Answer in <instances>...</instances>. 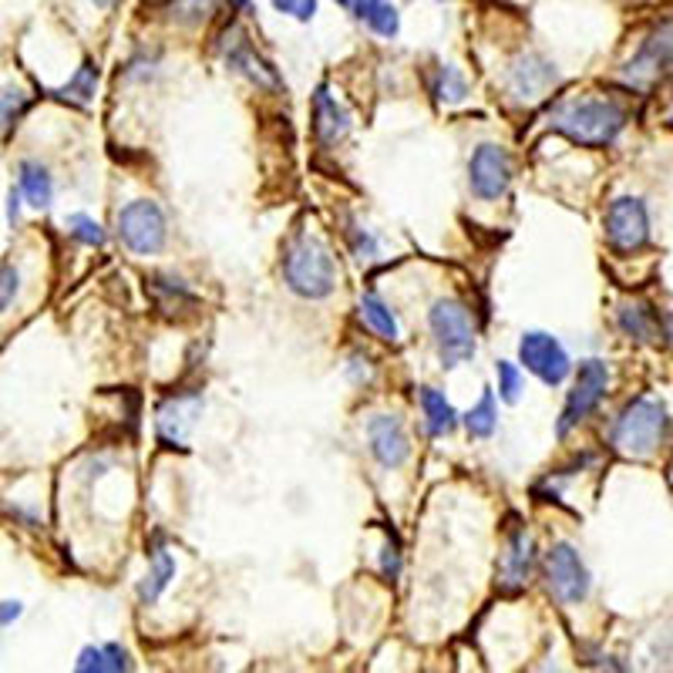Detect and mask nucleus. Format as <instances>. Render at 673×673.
I'll return each mask as SVG.
<instances>
[{
    "mask_svg": "<svg viewBox=\"0 0 673 673\" xmlns=\"http://www.w3.org/2000/svg\"><path fill=\"white\" fill-rule=\"evenodd\" d=\"M253 0H229V11H250Z\"/></svg>",
    "mask_w": 673,
    "mask_h": 673,
    "instance_id": "nucleus-40",
    "label": "nucleus"
},
{
    "mask_svg": "<svg viewBox=\"0 0 673 673\" xmlns=\"http://www.w3.org/2000/svg\"><path fill=\"white\" fill-rule=\"evenodd\" d=\"M532 566H536V545H532V536L526 529H516L508 536V549L502 556V566H498V582L505 592H519L526 589L529 576H532Z\"/></svg>",
    "mask_w": 673,
    "mask_h": 673,
    "instance_id": "nucleus-17",
    "label": "nucleus"
},
{
    "mask_svg": "<svg viewBox=\"0 0 673 673\" xmlns=\"http://www.w3.org/2000/svg\"><path fill=\"white\" fill-rule=\"evenodd\" d=\"M361 316H364V324L381 337V340H398L401 334H398V321H394V313H390V307L381 300V297H374V293H364L361 297Z\"/></svg>",
    "mask_w": 673,
    "mask_h": 673,
    "instance_id": "nucleus-26",
    "label": "nucleus"
},
{
    "mask_svg": "<svg viewBox=\"0 0 673 673\" xmlns=\"http://www.w3.org/2000/svg\"><path fill=\"white\" fill-rule=\"evenodd\" d=\"M545 586L560 603H582L589 597V569L569 542H556L545 552Z\"/></svg>",
    "mask_w": 673,
    "mask_h": 673,
    "instance_id": "nucleus-7",
    "label": "nucleus"
},
{
    "mask_svg": "<svg viewBox=\"0 0 673 673\" xmlns=\"http://www.w3.org/2000/svg\"><path fill=\"white\" fill-rule=\"evenodd\" d=\"M172 579H176V560L169 556V549L155 539V545H152V566H148L145 579L139 582V600H142V606H152L158 597H163L166 586H169Z\"/></svg>",
    "mask_w": 673,
    "mask_h": 673,
    "instance_id": "nucleus-18",
    "label": "nucleus"
},
{
    "mask_svg": "<svg viewBox=\"0 0 673 673\" xmlns=\"http://www.w3.org/2000/svg\"><path fill=\"white\" fill-rule=\"evenodd\" d=\"M21 616V603H4V626H11V620H17Z\"/></svg>",
    "mask_w": 673,
    "mask_h": 673,
    "instance_id": "nucleus-38",
    "label": "nucleus"
},
{
    "mask_svg": "<svg viewBox=\"0 0 673 673\" xmlns=\"http://www.w3.org/2000/svg\"><path fill=\"white\" fill-rule=\"evenodd\" d=\"M284 280L303 300H324L337 287V263L327 243L310 232H297L284 247Z\"/></svg>",
    "mask_w": 673,
    "mask_h": 673,
    "instance_id": "nucleus-2",
    "label": "nucleus"
},
{
    "mask_svg": "<svg viewBox=\"0 0 673 673\" xmlns=\"http://www.w3.org/2000/svg\"><path fill=\"white\" fill-rule=\"evenodd\" d=\"M27 108V95L21 88H4V132H11V125H17L21 111Z\"/></svg>",
    "mask_w": 673,
    "mask_h": 673,
    "instance_id": "nucleus-32",
    "label": "nucleus"
},
{
    "mask_svg": "<svg viewBox=\"0 0 673 673\" xmlns=\"http://www.w3.org/2000/svg\"><path fill=\"white\" fill-rule=\"evenodd\" d=\"M95 85H98V64H95L92 58H85V61H82V68L74 71L71 82H68L64 88L51 92V95H55L58 101H68V105L85 108V105L95 98Z\"/></svg>",
    "mask_w": 673,
    "mask_h": 673,
    "instance_id": "nucleus-25",
    "label": "nucleus"
},
{
    "mask_svg": "<svg viewBox=\"0 0 673 673\" xmlns=\"http://www.w3.org/2000/svg\"><path fill=\"white\" fill-rule=\"evenodd\" d=\"M77 673H122V670H132L129 663V653L118 647V644H105V647H85L82 657L74 663Z\"/></svg>",
    "mask_w": 673,
    "mask_h": 673,
    "instance_id": "nucleus-21",
    "label": "nucleus"
},
{
    "mask_svg": "<svg viewBox=\"0 0 673 673\" xmlns=\"http://www.w3.org/2000/svg\"><path fill=\"white\" fill-rule=\"evenodd\" d=\"M337 4H344V8H350V4H353V0H337Z\"/></svg>",
    "mask_w": 673,
    "mask_h": 673,
    "instance_id": "nucleus-42",
    "label": "nucleus"
},
{
    "mask_svg": "<svg viewBox=\"0 0 673 673\" xmlns=\"http://www.w3.org/2000/svg\"><path fill=\"white\" fill-rule=\"evenodd\" d=\"M68 229H71L74 240H82V243H88V247H105V229H101L92 216H85V213L68 216Z\"/></svg>",
    "mask_w": 673,
    "mask_h": 673,
    "instance_id": "nucleus-30",
    "label": "nucleus"
},
{
    "mask_svg": "<svg viewBox=\"0 0 673 673\" xmlns=\"http://www.w3.org/2000/svg\"><path fill=\"white\" fill-rule=\"evenodd\" d=\"M670 428L666 408L653 398H633L613 421L610 445L623 458H647L663 442V431Z\"/></svg>",
    "mask_w": 673,
    "mask_h": 673,
    "instance_id": "nucleus-3",
    "label": "nucleus"
},
{
    "mask_svg": "<svg viewBox=\"0 0 673 673\" xmlns=\"http://www.w3.org/2000/svg\"><path fill=\"white\" fill-rule=\"evenodd\" d=\"M368 442L381 468H401L411 455L408 431L401 418H394V414H377L368 421Z\"/></svg>",
    "mask_w": 673,
    "mask_h": 673,
    "instance_id": "nucleus-14",
    "label": "nucleus"
},
{
    "mask_svg": "<svg viewBox=\"0 0 673 673\" xmlns=\"http://www.w3.org/2000/svg\"><path fill=\"white\" fill-rule=\"evenodd\" d=\"M666 68H673V27L653 34L650 41L640 48V55L623 68V74H626L629 85L650 88V85L660 82V74H663Z\"/></svg>",
    "mask_w": 673,
    "mask_h": 673,
    "instance_id": "nucleus-13",
    "label": "nucleus"
},
{
    "mask_svg": "<svg viewBox=\"0 0 673 673\" xmlns=\"http://www.w3.org/2000/svg\"><path fill=\"white\" fill-rule=\"evenodd\" d=\"M223 55H226V64L236 71V74H243V77H250V82L256 85V88H263V92H280L284 88V82H280V74H276V68L266 61V58H260L256 51H253V45H250V37H247V31L240 27V24H229L226 27V37H223Z\"/></svg>",
    "mask_w": 673,
    "mask_h": 673,
    "instance_id": "nucleus-10",
    "label": "nucleus"
},
{
    "mask_svg": "<svg viewBox=\"0 0 673 673\" xmlns=\"http://www.w3.org/2000/svg\"><path fill=\"white\" fill-rule=\"evenodd\" d=\"M552 132L566 135L573 145L582 148H606L616 142V135L626 125V111L616 101H600V98H582V101H566L552 111Z\"/></svg>",
    "mask_w": 673,
    "mask_h": 673,
    "instance_id": "nucleus-1",
    "label": "nucleus"
},
{
    "mask_svg": "<svg viewBox=\"0 0 673 673\" xmlns=\"http://www.w3.org/2000/svg\"><path fill=\"white\" fill-rule=\"evenodd\" d=\"M350 132V111L331 95L327 85L313 92V135L321 142V148H334L344 142Z\"/></svg>",
    "mask_w": 673,
    "mask_h": 673,
    "instance_id": "nucleus-16",
    "label": "nucleus"
},
{
    "mask_svg": "<svg viewBox=\"0 0 673 673\" xmlns=\"http://www.w3.org/2000/svg\"><path fill=\"white\" fill-rule=\"evenodd\" d=\"M148 4H166V0H148Z\"/></svg>",
    "mask_w": 673,
    "mask_h": 673,
    "instance_id": "nucleus-43",
    "label": "nucleus"
},
{
    "mask_svg": "<svg viewBox=\"0 0 673 673\" xmlns=\"http://www.w3.org/2000/svg\"><path fill=\"white\" fill-rule=\"evenodd\" d=\"M347 236H350V247H353V253H358L361 260H368V256H374V253H377V240H374L371 232H364L358 223H350Z\"/></svg>",
    "mask_w": 673,
    "mask_h": 673,
    "instance_id": "nucleus-34",
    "label": "nucleus"
},
{
    "mask_svg": "<svg viewBox=\"0 0 673 673\" xmlns=\"http://www.w3.org/2000/svg\"><path fill=\"white\" fill-rule=\"evenodd\" d=\"M519 361L526 364V371H532L549 387H560L569 377V371H573V361H569L566 347L552 334H542V331L522 334V340H519Z\"/></svg>",
    "mask_w": 673,
    "mask_h": 673,
    "instance_id": "nucleus-9",
    "label": "nucleus"
},
{
    "mask_svg": "<svg viewBox=\"0 0 673 673\" xmlns=\"http://www.w3.org/2000/svg\"><path fill=\"white\" fill-rule=\"evenodd\" d=\"M353 14H358V21H364L381 37H398V31H401L398 8H390L387 0H353Z\"/></svg>",
    "mask_w": 673,
    "mask_h": 673,
    "instance_id": "nucleus-23",
    "label": "nucleus"
},
{
    "mask_svg": "<svg viewBox=\"0 0 673 673\" xmlns=\"http://www.w3.org/2000/svg\"><path fill=\"white\" fill-rule=\"evenodd\" d=\"M495 424H498V408H495V394L485 387V394H482V401L474 405L468 414H465V428H468V434L471 438H492V431H495Z\"/></svg>",
    "mask_w": 673,
    "mask_h": 673,
    "instance_id": "nucleus-27",
    "label": "nucleus"
},
{
    "mask_svg": "<svg viewBox=\"0 0 673 673\" xmlns=\"http://www.w3.org/2000/svg\"><path fill=\"white\" fill-rule=\"evenodd\" d=\"M620 331L623 334H629V337H637V340H657V331H660V324H663V316L653 310V307H647V303H626V307H620Z\"/></svg>",
    "mask_w": 673,
    "mask_h": 673,
    "instance_id": "nucleus-22",
    "label": "nucleus"
},
{
    "mask_svg": "<svg viewBox=\"0 0 673 673\" xmlns=\"http://www.w3.org/2000/svg\"><path fill=\"white\" fill-rule=\"evenodd\" d=\"M428 324H431V337H434V347H438V358L445 368H458L474 358V327H471L468 307L461 300H452V297L434 300L428 310Z\"/></svg>",
    "mask_w": 673,
    "mask_h": 673,
    "instance_id": "nucleus-4",
    "label": "nucleus"
},
{
    "mask_svg": "<svg viewBox=\"0 0 673 673\" xmlns=\"http://www.w3.org/2000/svg\"><path fill=\"white\" fill-rule=\"evenodd\" d=\"M421 408H424V421H428V434L431 438H445L458 428V414L448 405V398L434 387H421Z\"/></svg>",
    "mask_w": 673,
    "mask_h": 673,
    "instance_id": "nucleus-20",
    "label": "nucleus"
},
{
    "mask_svg": "<svg viewBox=\"0 0 673 673\" xmlns=\"http://www.w3.org/2000/svg\"><path fill=\"white\" fill-rule=\"evenodd\" d=\"M606 240L616 253H637L650 240V216L637 195H620L606 209Z\"/></svg>",
    "mask_w": 673,
    "mask_h": 673,
    "instance_id": "nucleus-8",
    "label": "nucleus"
},
{
    "mask_svg": "<svg viewBox=\"0 0 673 673\" xmlns=\"http://www.w3.org/2000/svg\"><path fill=\"white\" fill-rule=\"evenodd\" d=\"M495 374H498V394H502V401H505V405H516L519 394H522V374H519V368L508 364V361H498V364H495Z\"/></svg>",
    "mask_w": 673,
    "mask_h": 673,
    "instance_id": "nucleus-31",
    "label": "nucleus"
},
{
    "mask_svg": "<svg viewBox=\"0 0 673 673\" xmlns=\"http://www.w3.org/2000/svg\"><path fill=\"white\" fill-rule=\"evenodd\" d=\"M166 236H169L166 213L152 200H135L118 213V240L139 256H152L163 250Z\"/></svg>",
    "mask_w": 673,
    "mask_h": 673,
    "instance_id": "nucleus-5",
    "label": "nucleus"
},
{
    "mask_svg": "<svg viewBox=\"0 0 673 673\" xmlns=\"http://www.w3.org/2000/svg\"><path fill=\"white\" fill-rule=\"evenodd\" d=\"M606 387H610V368L603 361H582L579 364L573 390H569V398L563 405V418L556 424L560 438H566L579 421H586L592 411L600 408V401L606 398Z\"/></svg>",
    "mask_w": 673,
    "mask_h": 673,
    "instance_id": "nucleus-6",
    "label": "nucleus"
},
{
    "mask_svg": "<svg viewBox=\"0 0 673 673\" xmlns=\"http://www.w3.org/2000/svg\"><path fill=\"white\" fill-rule=\"evenodd\" d=\"M273 8L280 14H290L300 24H307L316 14V0H273Z\"/></svg>",
    "mask_w": 673,
    "mask_h": 673,
    "instance_id": "nucleus-33",
    "label": "nucleus"
},
{
    "mask_svg": "<svg viewBox=\"0 0 673 673\" xmlns=\"http://www.w3.org/2000/svg\"><path fill=\"white\" fill-rule=\"evenodd\" d=\"M17 269H14V263H4V293H0V307L4 310H11V303H14V297H17Z\"/></svg>",
    "mask_w": 673,
    "mask_h": 673,
    "instance_id": "nucleus-36",
    "label": "nucleus"
},
{
    "mask_svg": "<svg viewBox=\"0 0 673 673\" xmlns=\"http://www.w3.org/2000/svg\"><path fill=\"white\" fill-rule=\"evenodd\" d=\"M663 337L673 347V313H663Z\"/></svg>",
    "mask_w": 673,
    "mask_h": 673,
    "instance_id": "nucleus-39",
    "label": "nucleus"
},
{
    "mask_svg": "<svg viewBox=\"0 0 673 673\" xmlns=\"http://www.w3.org/2000/svg\"><path fill=\"white\" fill-rule=\"evenodd\" d=\"M431 92L438 95L442 101H461V98L468 95V82L461 77V71H458V68L442 64V68H438V74H434V85H431Z\"/></svg>",
    "mask_w": 673,
    "mask_h": 673,
    "instance_id": "nucleus-28",
    "label": "nucleus"
},
{
    "mask_svg": "<svg viewBox=\"0 0 673 673\" xmlns=\"http://www.w3.org/2000/svg\"><path fill=\"white\" fill-rule=\"evenodd\" d=\"M21 195H24L21 185L8 192V223H11V226H17V219H21Z\"/></svg>",
    "mask_w": 673,
    "mask_h": 673,
    "instance_id": "nucleus-37",
    "label": "nucleus"
},
{
    "mask_svg": "<svg viewBox=\"0 0 673 673\" xmlns=\"http://www.w3.org/2000/svg\"><path fill=\"white\" fill-rule=\"evenodd\" d=\"M145 290L152 293L155 307L166 310V313H176L182 307H195V297L179 280H172V276H158V273L145 276Z\"/></svg>",
    "mask_w": 673,
    "mask_h": 673,
    "instance_id": "nucleus-24",
    "label": "nucleus"
},
{
    "mask_svg": "<svg viewBox=\"0 0 673 673\" xmlns=\"http://www.w3.org/2000/svg\"><path fill=\"white\" fill-rule=\"evenodd\" d=\"M381 573L394 582V579H398L401 576V549H398V542H387L384 545V556H381Z\"/></svg>",
    "mask_w": 673,
    "mask_h": 673,
    "instance_id": "nucleus-35",
    "label": "nucleus"
},
{
    "mask_svg": "<svg viewBox=\"0 0 673 673\" xmlns=\"http://www.w3.org/2000/svg\"><path fill=\"white\" fill-rule=\"evenodd\" d=\"M505 82H508V92L516 95L519 101H536L560 82V71L542 55H522V58L512 61Z\"/></svg>",
    "mask_w": 673,
    "mask_h": 673,
    "instance_id": "nucleus-12",
    "label": "nucleus"
},
{
    "mask_svg": "<svg viewBox=\"0 0 673 673\" xmlns=\"http://www.w3.org/2000/svg\"><path fill=\"white\" fill-rule=\"evenodd\" d=\"M17 185H21V192H24V200H27V206H34V209H48L51 206V200H55V182H51V176H48V169L41 166V163H21L17 166Z\"/></svg>",
    "mask_w": 673,
    "mask_h": 673,
    "instance_id": "nucleus-19",
    "label": "nucleus"
},
{
    "mask_svg": "<svg viewBox=\"0 0 673 673\" xmlns=\"http://www.w3.org/2000/svg\"><path fill=\"white\" fill-rule=\"evenodd\" d=\"M92 4H95V8H101V11H111V8L118 4V0H92Z\"/></svg>",
    "mask_w": 673,
    "mask_h": 673,
    "instance_id": "nucleus-41",
    "label": "nucleus"
},
{
    "mask_svg": "<svg viewBox=\"0 0 673 673\" xmlns=\"http://www.w3.org/2000/svg\"><path fill=\"white\" fill-rule=\"evenodd\" d=\"M203 411V394L200 390H185L169 398L163 408H158V438H163L169 448H182L185 442V431L192 428L195 414Z\"/></svg>",
    "mask_w": 673,
    "mask_h": 673,
    "instance_id": "nucleus-15",
    "label": "nucleus"
},
{
    "mask_svg": "<svg viewBox=\"0 0 673 673\" xmlns=\"http://www.w3.org/2000/svg\"><path fill=\"white\" fill-rule=\"evenodd\" d=\"M468 185L479 200H502L512 185V158L502 145H479L468 163Z\"/></svg>",
    "mask_w": 673,
    "mask_h": 673,
    "instance_id": "nucleus-11",
    "label": "nucleus"
},
{
    "mask_svg": "<svg viewBox=\"0 0 673 673\" xmlns=\"http://www.w3.org/2000/svg\"><path fill=\"white\" fill-rule=\"evenodd\" d=\"M216 4H219V0H172L169 14L179 24H200V21H206L216 11Z\"/></svg>",
    "mask_w": 673,
    "mask_h": 673,
    "instance_id": "nucleus-29",
    "label": "nucleus"
}]
</instances>
